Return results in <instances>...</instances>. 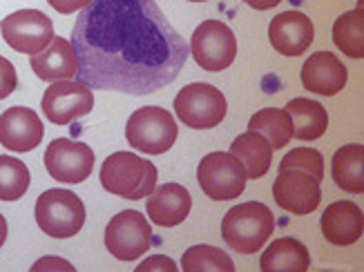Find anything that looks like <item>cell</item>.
<instances>
[{
	"mask_svg": "<svg viewBox=\"0 0 364 272\" xmlns=\"http://www.w3.org/2000/svg\"><path fill=\"white\" fill-rule=\"evenodd\" d=\"M76 78L92 89L154 94L181 74L190 47L154 0H94L72 29Z\"/></svg>",
	"mask_w": 364,
	"mask_h": 272,
	"instance_id": "6da1fadb",
	"label": "cell"
},
{
	"mask_svg": "<svg viewBox=\"0 0 364 272\" xmlns=\"http://www.w3.org/2000/svg\"><path fill=\"white\" fill-rule=\"evenodd\" d=\"M275 230V217L268 205L259 201H248L235 205L221 221V236L240 254L259 252Z\"/></svg>",
	"mask_w": 364,
	"mask_h": 272,
	"instance_id": "7a4b0ae2",
	"label": "cell"
},
{
	"mask_svg": "<svg viewBox=\"0 0 364 272\" xmlns=\"http://www.w3.org/2000/svg\"><path fill=\"white\" fill-rule=\"evenodd\" d=\"M156 168L148 158L132 152L109 154L101 165V185L109 192L130 201H139L152 195L156 187Z\"/></svg>",
	"mask_w": 364,
	"mask_h": 272,
	"instance_id": "3957f363",
	"label": "cell"
},
{
	"mask_svg": "<svg viewBox=\"0 0 364 272\" xmlns=\"http://www.w3.org/2000/svg\"><path fill=\"white\" fill-rule=\"evenodd\" d=\"M38 228L54 239H70L81 232L85 223V205L72 190H45L36 201Z\"/></svg>",
	"mask_w": 364,
	"mask_h": 272,
	"instance_id": "277c9868",
	"label": "cell"
},
{
	"mask_svg": "<svg viewBox=\"0 0 364 272\" xmlns=\"http://www.w3.org/2000/svg\"><path fill=\"white\" fill-rule=\"evenodd\" d=\"M179 134L177 121L164 107L148 105L136 109L125 125V138L128 143L146 154H164L175 146Z\"/></svg>",
	"mask_w": 364,
	"mask_h": 272,
	"instance_id": "5b68a950",
	"label": "cell"
},
{
	"mask_svg": "<svg viewBox=\"0 0 364 272\" xmlns=\"http://www.w3.org/2000/svg\"><path fill=\"white\" fill-rule=\"evenodd\" d=\"M197 181L205 197H210L213 201H232L244 192L248 177L235 154L210 152L199 161Z\"/></svg>",
	"mask_w": 364,
	"mask_h": 272,
	"instance_id": "8992f818",
	"label": "cell"
},
{
	"mask_svg": "<svg viewBox=\"0 0 364 272\" xmlns=\"http://www.w3.org/2000/svg\"><path fill=\"white\" fill-rule=\"evenodd\" d=\"M175 111L179 121L193 130H210L224 121L228 103L215 85L190 83L175 96Z\"/></svg>",
	"mask_w": 364,
	"mask_h": 272,
	"instance_id": "52a82bcc",
	"label": "cell"
},
{
	"mask_svg": "<svg viewBox=\"0 0 364 272\" xmlns=\"http://www.w3.org/2000/svg\"><path fill=\"white\" fill-rule=\"evenodd\" d=\"M105 248L119 261H136L152 248L150 223L136 210L119 212L105 228Z\"/></svg>",
	"mask_w": 364,
	"mask_h": 272,
	"instance_id": "ba28073f",
	"label": "cell"
},
{
	"mask_svg": "<svg viewBox=\"0 0 364 272\" xmlns=\"http://www.w3.org/2000/svg\"><path fill=\"white\" fill-rule=\"evenodd\" d=\"M190 52H193L197 65L205 72H221L232 65L237 56V38L232 29L221 21H203L190 38Z\"/></svg>",
	"mask_w": 364,
	"mask_h": 272,
	"instance_id": "9c48e42d",
	"label": "cell"
},
{
	"mask_svg": "<svg viewBox=\"0 0 364 272\" xmlns=\"http://www.w3.org/2000/svg\"><path fill=\"white\" fill-rule=\"evenodd\" d=\"M0 34L14 52L34 56L52 43L54 25L38 9H21L3 18Z\"/></svg>",
	"mask_w": 364,
	"mask_h": 272,
	"instance_id": "30bf717a",
	"label": "cell"
},
{
	"mask_svg": "<svg viewBox=\"0 0 364 272\" xmlns=\"http://www.w3.org/2000/svg\"><path fill=\"white\" fill-rule=\"evenodd\" d=\"M94 107V94L81 81H56L43 94V114L54 125H70L87 116Z\"/></svg>",
	"mask_w": 364,
	"mask_h": 272,
	"instance_id": "8fae6325",
	"label": "cell"
},
{
	"mask_svg": "<svg viewBox=\"0 0 364 272\" xmlns=\"http://www.w3.org/2000/svg\"><path fill=\"white\" fill-rule=\"evenodd\" d=\"M45 168L58 183H83L94 170V152L81 141L56 138L45 150Z\"/></svg>",
	"mask_w": 364,
	"mask_h": 272,
	"instance_id": "7c38bea8",
	"label": "cell"
},
{
	"mask_svg": "<svg viewBox=\"0 0 364 272\" xmlns=\"http://www.w3.org/2000/svg\"><path fill=\"white\" fill-rule=\"evenodd\" d=\"M322 181L304 170H279L273 183V199L282 210L293 214H311L322 201Z\"/></svg>",
	"mask_w": 364,
	"mask_h": 272,
	"instance_id": "4fadbf2b",
	"label": "cell"
},
{
	"mask_svg": "<svg viewBox=\"0 0 364 272\" xmlns=\"http://www.w3.org/2000/svg\"><path fill=\"white\" fill-rule=\"evenodd\" d=\"M45 134L43 121L29 107H9L0 114V146L11 152H31Z\"/></svg>",
	"mask_w": 364,
	"mask_h": 272,
	"instance_id": "5bb4252c",
	"label": "cell"
},
{
	"mask_svg": "<svg viewBox=\"0 0 364 272\" xmlns=\"http://www.w3.org/2000/svg\"><path fill=\"white\" fill-rule=\"evenodd\" d=\"M315 36L313 23L302 11H284L277 13L268 27V38H271L273 50L284 56H302Z\"/></svg>",
	"mask_w": 364,
	"mask_h": 272,
	"instance_id": "9a60e30c",
	"label": "cell"
},
{
	"mask_svg": "<svg viewBox=\"0 0 364 272\" xmlns=\"http://www.w3.org/2000/svg\"><path fill=\"white\" fill-rule=\"evenodd\" d=\"M346 67L331 52H315L302 65V85L320 96H336L346 85Z\"/></svg>",
	"mask_w": 364,
	"mask_h": 272,
	"instance_id": "2e32d148",
	"label": "cell"
},
{
	"mask_svg": "<svg viewBox=\"0 0 364 272\" xmlns=\"http://www.w3.org/2000/svg\"><path fill=\"white\" fill-rule=\"evenodd\" d=\"M193 207V197L179 183H164L152 190L148 199V217L161 228H175L183 223Z\"/></svg>",
	"mask_w": 364,
	"mask_h": 272,
	"instance_id": "e0dca14e",
	"label": "cell"
},
{
	"mask_svg": "<svg viewBox=\"0 0 364 272\" xmlns=\"http://www.w3.org/2000/svg\"><path fill=\"white\" fill-rule=\"evenodd\" d=\"M29 65L41 81L56 83V81H72L78 74V60L76 52L70 40L54 36L52 43L43 52L29 58Z\"/></svg>",
	"mask_w": 364,
	"mask_h": 272,
	"instance_id": "ac0fdd59",
	"label": "cell"
},
{
	"mask_svg": "<svg viewBox=\"0 0 364 272\" xmlns=\"http://www.w3.org/2000/svg\"><path fill=\"white\" fill-rule=\"evenodd\" d=\"M364 232V214L353 201L331 203L322 214V234L333 246H351Z\"/></svg>",
	"mask_w": 364,
	"mask_h": 272,
	"instance_id": "d6986e66",
	"label": "cell"
},
{
	"mask_svg": "<svg viewBox=\"0 0 364 272\" xmlns=\"http://www.w3.org/2000/svg\"><path fill=\"white\" fill-rule=\"evenodd\" d=\"M259 268L262 272H306L311 268V254L302 241L284 236L264 250Z\"/></svg>",
	"mask_w": 364,
	"mask_h": 272,
	"instance_id": "ffe728a7",
	"label": "cell"
},
{
	"mask_svg": "<svg viewBox=\"0 0 364 272\" xmlns=\"http://www.w3.org/2000/svg\"><path fill=\"white\" fill-rule=\"evenodd\" d=\"M230 154H235L242 161L248 179H262L271 170L273 163V148L259 132L248 130L240 134L230 146Z\"/></svg>",
	"mask_w": 364,
	"mask_h": 272,
	"instance_id": "44dd1931",
	"label": "cell"
},
{
	"mask_svg": "<svg viewBox=\"0 0 364 272\" xmlns=\"http://www.w3.org/2000/svg\"><path fill=\"white\" fill-rule=\"evenodd\" d=\"M333 181L338 187L351 195H362L364 192V146L362 143H349L333 154Z\"/></svg>",
	"mask_w": 364,
	"mask_h": 272,
	"instance_id": "7402d4cb",
	"label": "cell"
},
{
	"mask_svg": "<svg viewBox=\"0 0 364 272\" xmlns=\"http://www.w3.org/2000/svg\"><path fill=\"white\" fill-rule=\"evenodd\" d=\"M293 121V138L315 141L320 138L328 127V114L322 103L311 99H293L287 107Z\"/></svg>",
	"mask_w": 364,
	"mask_h": 272,
	"instance_id": "603a6c76",
	"label": "cell"
},
{
	"mask_svg": "<svg viewBox=\"0 0 364 272\" xmlns=\"http://www.w3.org/2000/svg\"><path fill=\"white\" fill-rule=\"evenodd\" d=\"M248 130L259 132L271 143L273 150H279V148H287L289 141L293 138V121L287 109L266 107L252 114V119L248 121Z\"/></svg>",
	"mask_w": 364,
	"mask_h": 272,
	"instance_id": "cb8c5ba5",
	"label": "cell"
},
{
	"mask_svg": "<svg viewBox=\"0 0 364 272\" xmlns=\"http://www.w3.org/2000/svg\"><path fill=\"white\" fill-rule=\"evenodd\" d=\"M333 43L349 58L364 56V13L362 7L342 13L333 25Z\"/></svg>",
	"mask_w": 364,
	"mask_h": 272,
	"instance_id": "d4e9b609",
	"label": "cell"
},
{
	"mask_svg": "<svg viewBox=\"0 0 364 272\" xmlns=\"http://www.w3.org/2000/svg\"><path fill=\"white\" fill-rule=\"evenodd\" d=\"M183 272H235V263L224 250L213 246H193L181 257Z\"/></svg>",
	"mask_w": 364,
	"mask_h": 272,
	"instance_id": "484cf974",
	"label": "cell"
},
{
	"mask_svg": "<svg viewBox=\"0 0 364 272\" xmlns=\"http://www.w3.org/2000/svg\"><path fill=\"white\" fill-rule=\"evenodd\" d=\"M29 187V170L14 156H0V201H18Z\"/></svg>",
	"mask_w": 364,
	"mask_h": 272,
	"instance_id": "4316f807",
	"label": "cell"
},
{
	"mask_svg": "<svg viewBox=\"0 0 364 272\" xmlns=\"http://www.w3.org/2000/svg\"><path fill=\"white\" fill-rule=\"evenodd\" d=\"M279 170H304L313 174L315 179H324V158L318 150L313 148H295L282 158Z\"/></svg>",
	"mask_w": 364,
	"mask_h": 272,
	"instance_id": "83f0119b",
	"label": "cell"
},
{
	"mask_svg": "<svg viewBox=\"0 0 364 272\" xmlns=\"http://www.w3.org/2000/svg\"><path fill=\"white\" fill-rule=\"evenodd\" d=\"M16 87H18V76H16V70L7 58L0 56V101L7 99Z\"/></svg>",
	"mask_w": 364,
	"mask_h": 272,
	"instance_id": "f1b7e54d",
	"label": "cell"
},
{
	"mask_svg": "<svg viewBox=\"0 0 364 272\" xmlns=\"http://www.w3.org/2000/svg\"><path fill=\"white\" fill-rule=\"evenodd\" d=\"M154 270H159V272H177V263L164 257V254H152V257H148L144 263H139L136 266V272H154Z\"/></svg>",
	"mask_w": 364,
	"mask_h": 272,
	"instance_id": "f546056e",
	"label": "cell"
},
{
	"mask_svg": "<svg viewBox=\"0 0 364 272\" xmlns=\"http://www.w3.org/2000/svg\"><path fill=\"white\" fill-rule=\"evenodd\" d=\"M38 270H65V272H74V266L65 259H58V257H45L38 259L34 266H31V272H38Z\"/></svg>",
	"mask_w": 364,
	"mask_h": 272,
	"instance_id": "4dcf8cb0",
	"label": "cell"
},
{
	"mask_svg": "<svg viewBox=\"0 0 364 272\" xmlns=\"http://www.w3.org/2000/svg\"><path fill=\"white\" fill-rule=\"evenodd\" d=\"M58 13H74V11H81L83 7H87L90 3L87 0H47Z\"/></svg>",
	"mask_w": 364,
	"mask_h": 272,
	"instance_id": "1f68e13d",
	"label": "cell"
},
{
	"mask_svg": "<svg viewBox=\"0 0 364 272\" xmlns=\"http://www.w3.org/2000/svg\"><path fill=\"white\" fill-rule=\"evenodd\" d=\"M246 5H250L252 9H259V11H266V9H273L277 7L282 0H244Z\"/></svg>",
	"mask_w": 364,
	"mask_h": 272,
	"instance_id": "d6a6232c",
	"label": "cell"
},
{
	"mask_svg": "<svg viewBox=\"0 0 364 272\" xmlns=\"http://www.w3.org/2000/svg\"><path fill=\"white\" fill-rule=\"evenodd\" d=\"M5 241H7V221L3 214H0V248H3Z\"/></svg>",
	"mask_w": 364,
	"mask_h": 272,
	"instance_id": "836d02e7",
	"label": "cell"
},
{
	"mask_svg": "<svg viewBox=\"0 0 364 272\" xmlns=\"http://www.w3.org/2000/svg\"><path fill=\"white\" fill-rule=\"evenodd\" d=\"M190 3H205V0H190Z\"/></svg>",
	"mask_w": 364,
	"mask_h": 272,
	"instance_id": "e575fe53",
	"label": "cell"
},
{
	"mask_svg": "<svg viewBox=\"0 0 364 272\" xmlns=\"http://www.w3.org/2000/svg\"><path fill=\"white\" fill-rule=\"evenodd\" d=\"M87 3H90V5H92V3H94V0H87Z\"/></svg>",
	"mask_w": 364,
	"mask_h": 272,
	"instance_id": "d590c367",
	"label": "cell"
}]
</instances>
